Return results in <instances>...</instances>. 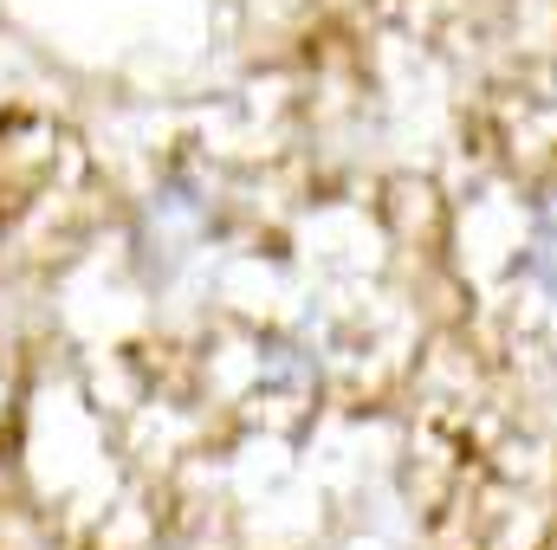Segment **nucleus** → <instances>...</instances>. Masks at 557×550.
I'll use <instances>...</instances> for the list:
<instances>
[{
  "label": "nucleus",
  "instance_id": "nucleus-1",
  "mask_svg": "<svg viewBox=\"0 0 557 550\" xmlns=\"http://www.w3.org/2000/svg\"><path fill=\"white\" fill-rule=\"evenodd\" d=\"M532 278H539V291L557 304V195L552 201H539V214H532Z\"/></svg>",
  "mask_w": 557,
  "mask_h": 550
}]
</instances>
